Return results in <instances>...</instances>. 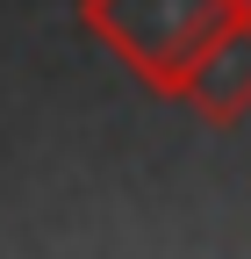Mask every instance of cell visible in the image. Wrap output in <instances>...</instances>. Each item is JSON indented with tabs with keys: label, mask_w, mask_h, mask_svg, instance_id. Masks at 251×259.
Segmentation results:
<instances>
[{
	"label": "cell",
	"mask_w": 251,
	"mask_h": 259,
	"mask_svg": "<svg viewBox=\"0 0 251 259\" xmlns=\"http://www.w3.org/2000/svg\"><path fill=\"white\" fill-rule=\"evenodd\" d=\"M79 22L158 101H186L201 65L251 22V0H79Z\"/></svg>",
	"instance_id": "obj_1"
},
{
	"label": "cell",
	"mask_w": 251,
	"mask_h": 259,
	"mask_svg": "<svg viewBox=\"0 0 251 259\" xmlns=\"http://www.w3.org/2000/svg\"><path fill=\"white\" fill-rule=\"evenodd\" d=\"M186 108H194L208 130H237L251 115V22L201 65V79L186 87Z\"/></svg>",
	"instance_id": "obj_2"
}]
</instances>
